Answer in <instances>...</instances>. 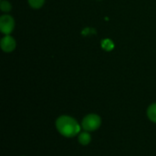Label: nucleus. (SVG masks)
Segmentation results:
<instances>
[{
	"label": "nucleus",
	"instance_id": "nucleus-5",
	"mask_svg": "<svg viewBox=\"0 0 156 156\" xmlns=\"http://www.w3.org/2000/svg\"><path fill=\"white\" fill-rule=\"evenodd\" d=\"M78 140H79V143L80 144H82V145H88L91 142V136L89 133V132L85 131L83 133H79Z\"/></svg>",
	"mask_w": 156,
	"mask_h": 156
},
{
	"label": "nucleus",
	"instance_id": "nucleus-6",
	"mask_svg": "<svg viewBox=\"0 0 156 156\" xmlns=\"http://www.w3.org/2000/svg\"><path fill=\"white\" fill-rule=\"evenodd\" d=\"M147 116L151 122L156 123V102L151 104L147 109Z\"/></svg>",
	"mask_w": 156,
	"mask_h": 156
},
{
	"label": "nucleus",
	"instance_id": "nucleus-9",
	"mask_svg": "<svg viewBox=\"0 0 156 156\" xmlns=\"http://www.w3.org/2000/svg\"><path fill=\"white\" fill-rule=\"evenodd\" d=\"M101 47L107 50V51H110L113 48V43L110 40V39H104L103 41H101Z\"/></svg>",
	"mask_w": 156,
	"mask_h": 156
},
{
	"label": "nucleus",
	"instance_id": "nucleus-3",
	"mask_svg": "<svg viewBox=\"0 0 156 156\" xmlns=\"http://www.w3.org/2000/svg\"><path fill=\"white\" fill-rule=\"evenodd\" d=\"M15 28V20L9 15H3L0 17V31L5 35H9Z\"/></svg>",
	"mask_w": 156,
	"mask_h": 156
},
{
	"label": "nucleus",
	"instance_id": "nucleus-2",
	"mask_svg": "<svg viewBox=\"0 0 156 156\" xmlns=\"http://www.w3.org/2000/svg\"><path fill=\"white\" fill-rule=\"evenodd\" d=\"M101 125V118L95 113L86 115L81 122L82 128L87 132H94L98 130Z\"/></svg>",
	"mask_w": 156,
	"mask_h": 156
},
{
	"label": "nucleus",
	"instance_id": "nucleus-7",
	"mask_svg": "<svg viewBox=\"0 0 156 156\" xmlns=\"http://www.w3.org/2000/svg\"><path fill=\"white\" fill-rule=\"evenodd\" d=\"M44 3H45V0H28L29 5L34 9H38L42 7Z\"/></svg>",
	"mask_w": 156,
	"mask_h": 156
},
{
	"label": "nucleus",
	"instance_id": "nucleus-4",
	"mask_svg": "<svg viewBox=\"0 0 156 156\" xmlns=\"http://www.w3.org/2000/svg\"><path fill=\"white\" fill-rule=\"evenodd\" d=\"M0 45H1V48L4 52L9 53V52H12L16 48V42L13 37H11L9 35H5V37H4L1 39Z\"/></svg>",
	"mask_w": 156,
	"mask_h": 156
},
{
	"label": "nucleus",
	"instance_id": "nucleus-1",
	"mask_svg": "<svg viewBox=\"0 0 156 156\" xmlns=\"http://www.w3.org/2000/svg\"><path fill=\"white\" fill-rule=\"evenodd\" d=\"M56 128L62 136L67 138H71L79 135L80 131V126L79 122L73 117L68 115H62L57 119Z\"/></svg>",
	"mask_w": 156,
	"mask_h": 156
},
{
	"label": "nucleus",
	"instance_id": "nucleus-8",
	"mask_svg": "<svg viewBox=\"0 0 156 156\" xmlns=\"http://www.w3.org/2000/svg\"><path fill=\"white\" fill-rule=\"evenodd\" d=\"M0 8L3 12H9L12 9V5L8 1L3 0L0 4Z\"/></svg>",
	"mask_w": 156,
	"mask_h": 156
}]
</instances>
